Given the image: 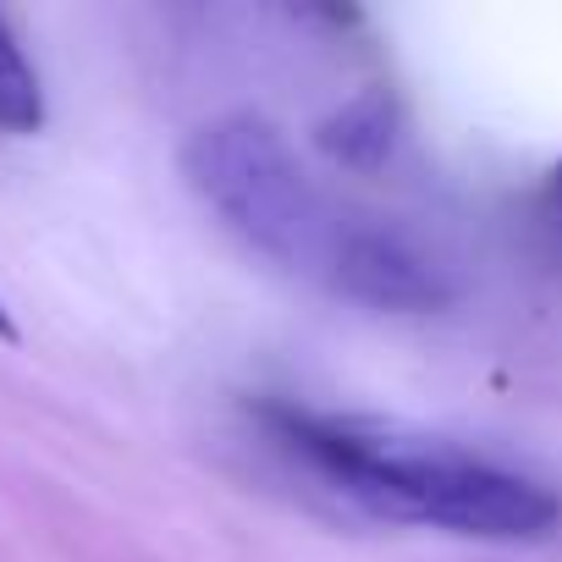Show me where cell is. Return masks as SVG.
<instances>
[{"mask_svg": "<svg viewBox=\"0 0 562 562\" xmlns=\"http://www.w3.org/2000/svg\"><path fill=\"white\" fill-rule=\"evenodd\" d=\"M270 425L321 474H331L348 496H359L370 513H386V518H414V524H436V529L480 535V540H540L562 518L546 485L507 474L496 463L463 458V452L381 447L331 419H310L293 408H270Z\"/></svg>", "mask_w": 562, "mask_h": 562, "instance_id": "6da1fadb", "label": "cell"}, {"mask_svg": "<svg viewBox=\"0 0 562 562\" xmlns=\"http://www.w3.org/2000/svg\"><path fill=\"white\" fill-rule=\"evenodd\" d=\"M188 188L259 254L281 265L326 270L342 215L321 199L299 155L259 116H221L204 122L182 149Z\"/></svg>", "mask_w": 562, "mask_h": 562, "instance_id": "7a4b0ae2", "label": "cell"}, {"mask_svg": "<svg viewBox=\"0 0 562 562\" xmlns=\"http://www.w3.org/2000/svg\"><path fill=\"white\" fill-rule=\"evenodd\" d=\"M331 288L348 293L353 304L392 310V315H430L452 304L447 265H436L408 232L397 226H364L342 221L331 259H326Z\"/></svg>", "mask_w": 562, "mask_h": 562, "instance_id": "3957f363", "label": "cell"}, {"mask_svg": "<svg viewBox=\"0 0 562 562\" xmlns=\"http://www.w3.org/2000/svg\"><path fill=\"white\" fill-rule=\"evenodd\" d=\"M392 138H397V105L386 89H364L353 94L348 105H337L321 127H315V144L348 166V171H375L386 155H392Z\"/></svg>", "mask_w": 562, "mask_h": 562, "instance_id": "277c9868", "label": "cell"}, {"mask_svg": "<svg viewBox=\"0 0 562 562\" xmlns=\"http://www.w3.org/2000/svg\"><path fill=\"white\" fill-rule=\"evenodd\" d=\"M45 122V94L40 78L18 45V34L0 18V133H34Z\"/></svg>", "mask_w": 562, "mask_h": 562, "instance_id": "5b68a950", "label": "cell"}, {"mask_svg": "<svg viewBox=\"0 0 562 562\" xmlns=\"http://www.w3.org/2000/svg\"><path fill=\"white\" fill-rule=\"evenodd\" d=\"M0 342H18V326H12V315H7V304H0Z\"/></svg>", "mask_w": 562, "mask_h": 562, "instance_id": "8992f818", "label": "cell"}]
</instances>
